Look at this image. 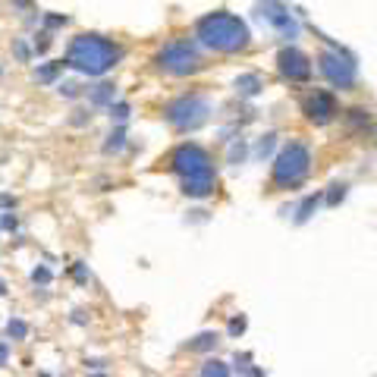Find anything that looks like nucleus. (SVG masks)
I'll return each mask as SVG.
<instances>
[{"instance_id": "f257e3e1", "label": "nucleus", "mask_w": 377, "mask_h": 377, "mask_svg": "<svg viewBox=\"0 0 377 377\" xmlns=\"http://www.w3.org/2000/svg\"><path fill=\"white\" fill-rule=\"evenodd\" d=\"M173 170H177L179 183H183V192L188 198H207L214 192V183H217V173H214V160L205 148L198 145H179L173 151Z\"/></svg>"}, {"instance_id": "f03ea898", "label": "nucleus", "mask_w": 377, "mask_h": 377, "mask_svg": "<svg viewBox=\"0 0 377 377\" xmlns=\"http://www.w3.org/2000/svg\"><path fill=\"white\" fill-rule=\"evenodd\" d=\"M195 35L205 47L220 53H236L248 47V25L233 13H207L195 23Z\"/></svg>"}, {"instance_id": "7ed1b4c3", "label": "nucleus", "mask_w": 377, "mask_h": 377, "mask_svg": "<svg viewBox=\"0 0 377 377\" xmlns=\"http://www.w3.org/2000/svg\"><path fill=\"white\" fill-rule=\"evenodd\" d=\"M123 57L113 41H107L104 35H76L66 51V66L85 72V76H104L107 70L117 66V60Z\"/></svg>"}, {"instance_id": "20e7f679", "label": "nucleus", "mask_w": 377, "mask_h": 377, "mask_svg": "<svg viewBox=\"0 0 377 377\" xmlns=\"http://www.w3.org/2000/svg\"><path fill=\"white\" fill-rule=\"evenodd\" d=\"M312 170V151L302 141H289L286 148L274 160V186L277 188H293Z\"/></svg>"}, {"instance_id": "39448f33", "label": "nucleus", "mask_w": 377, "mask_h": 377, "mask_svg": "<svg viewBox=\"0 0 377 377\" xmlns=\"http://www.w3.org/2000/svg\"><path fill=\"white\" fill-rule=\"evenodd\" d=\"M207 113H211V104H207L205 98H198V94H183V98L170 101L164 110L167 123L173 126V129H198L201 123L207 120Z\"/></svg>"}, {"instance_id": "423d86ee", "label": "nucleus", "mask_w": 377, "mask_h": 377, "mask_svg": "<svg viewBox=\"0 0 377 377\" xmlns=\"http://www.w3.org/2000/svg\"><path fill=\"white\" fill-rule=\"evenodd\" d=\"M158 66L173 76H188L201 66V57H198V47L192 41H170L164 51L158 53Z\"/></svg>"}, {"instance_id": "0eeeda50", "label": "nucleus", "mask_w": 377, "mask_h": 377, "mask_svg": "<svg viewBox=\"0 0 377 377\" xmlns=\"http://www.w3.org/2000/svg\"><path fill=\"white\" fill-rule=\"evenodd\" d=\"M321 72L340 89H349L355 82V63L352 57H346L343 51H327L321 53Z\"/></svg>"}, {"instance_id": "6e6552de", "label": "nucleus", "mask_w": 377, "mask_h": 377, "mask_svg": "<svg viewBox=\"0 0 377 377\" xmlns=\"http://www.w3.org/2000/svg\"><path fill=\"white\" fill-rule=\"evenodd\" d=\"M277 66L289 82H308V79H312V63H308V57L302 51H295V47H283L277 57Z\"/></svg>"}, {"instance_id": "1a4fd4ad", "label": "nucleus", "mask_w": 377, "mask_h": 377, "mask_svg": "<svg viewBox=\"0 0 377 377\" xmlns=\"http://www.w3.org/2000/svg\"><path fill=\"white\" fill-rule=\"evenodd\" d=\"M333 113H336V98L330 91H314L312 98L305 101V117L312 120V123L324 126L333 120Z\"/></svg>"}, {"instance_id": "9d476101", "label": "nucleus", "mask_w": 377, "mask_h": 377, "mask_svg": "<svg viewBox=\"0 0 377 377\" xmlns=\"http://www.w3.org/2000/svg\"><path fill=\"white\" fill-rule=\"evenodd\" d=\"M261 19H267L271 25H277L283 35H289V38L295 35V23L289 19V13L283 10L277 0H264V4H261Z\"/></svg>"}, {"instance_id": "9b49d317", "label": "nucleus", "mask_w": 377, "mask_h": 377, "mask_svg": "<svg viewBox=\"0 0 377 377\" xmlns=\"http://www.w3.org/2000/svg\"><path fill=\"white\" fill-rule=\"evenodd\" d=\"M89 101L94 107H113V101H117V89H113L110 82H98L94 89H89Z\"/></svg>"}, {"instance_id": "f8f14e48", "label": "nucleus", "mask_w": 377, "mask_h": 377, "mask_svg": "<svg viewBox=\"0 0 377 377\" xmlns=\"http://www.w3.org/2000/svg\"><path fill=\"white\" fill-rule=\"evenodd\" d=\"M220 336L214 333V330H205V333H198L192 343H188V352H211V349H217Z\"/></svg>"}, {"instance_id": "ddd939ff", "label": "nucleus", "mask_w": 377, "mask_h": 377, "mask_svg": "<svg viewBox=\"0 0 377 377\" xmlns=\"http://www.w3.org/2000/svg\"><path fill=\"white\" fill-rule=\"evenodd\" d=\"M201 377H230V365L220 359H205V365H201Z\"/></svg>"}, {"instance_id": "4468645a", "label": "nucleus", "mask_w": 377, "mask_h": 377, "mask_svg": "<svg viewBox=\"0 0 377 377\" xmlns=\"http://www.w3.org/2000/svg\"><path fill=\"white\" fill-rule=\"evenodd\" d=\"M63 60H57V63H44L35 70V82H53V79L60 76V70H63Z\"/></svg>"}, {"instance_id": "2eb2a0df", "label": "nucleus", "mask_w": 377, "mask_h": 377, "mask_svg": "<svg viewBox=\"0 0 377 377\" xmlns=\"http://www.w3.org/2000/svg\"><path fill=\"white\" fill-rule=\"evenodd\" d=\"M6 336H13V340H25V336H29V324H25L23 318H10L6 321Z\"/></svg>"}, {"instance_id": "dca6fc26", "label": "nucleus", "mask_w": 377, "mask_h": 377, "mask_svg": "<svg viewBox=\"0 0 377 377\" xmlns=\"http://www.w3.org/2000/svg\"><path fill=\"white\" fill-rule=\"evenodd\" d=\"M126 145V132H123V126H117V129L107 136V141H104V151L107 154H113V151H120V148Z\"/></svg>"}, {"instance_id": "f3484780", "label": "nucleus", "mask_w": 377, "mask_h": 377, "mask_svg": "<svg viewBox=\"0 0 377 377\" xmlns=\"http://www.w3.org/2000/svg\"><path fill=\"white\" fill-rule=\"evenodd\" d=\"M236 89H239L242 94H258L261 79L258 76H239V79H236Z\"/></svg>"}, {"instance_id": "a211bd4d", "label": "nucleus", "mask_w": 377, "mask_h": 377, "mask_svg": "<svg viewBox=\"0 0 377 377\" xmlns=\"http://www.w3.org/2000/svg\"><path fill=\"white\" fill-rule=\"evenodd\" d=\"M129 113H132V110H129V104H126V101H117V104L110 107V120H117L120 126L129 120Z\"/></svg>"}, {"instance_id": "6ab92c4d", "label": "nucleus", "mask_w": 377, "mask_h": 377, "mask_svg": "<svg viewBox=\"0 0 377 377\" xmlns=\"http://www.w3.org/2000/svg\"><path fill=\"white\" fill-rule=\"evenodd\" d=\"M314 205H318V195H312V198H305V201H302V205H299V214H295V220H299V224H305V220L312 217Z\"/></svg>"}, {"instance_id": "aec40b11", "label": "nucleus", "mask_w": 377, "mask_h": 377, "mask_svg": "<svg viewBox=\"0 0 377 377\" xmlns=\"http://www.w3.org/2000/svg\"><path fill=\"white\" fill-rule=\"evenodd\" d=\"M51 277H53L51 267H44V264L32 271V283H35V286H47V283H51Z\"/></svg>"}, {"instance_id": "412c9836", "label": "nucleus", "mask_w": 377, "mask_h": 377, "mask_svg": "<svg viewBox=\"0 0 377 377\" xmlns=\"http://www.w3.org/2000/svg\"><path fill=\"white\" fill-rule=\"evenodd\" d=\"M242 330H245V318L239 314V318H233V321H230V333H233V336H239Z\"/></svg>"}, {"instance_id": "4be33fe9", "label": "nucleus", "mask_w": 377, "mask_h": 377, "mask_svg": "<svg viewBox=\"0 0 377 377\" xmlns=\"http://www.w3.org/2000/svg\"><path fill=\"white\" fill-rule=\"evenodd\" d=\"M60 94H66V98H76V94H79V85H76V82H63V85H60Z\"/></svg>"}, {"instance_id": "5701e85b", "label": "nucleus", "mask_w": 377, "mask_h": 377, "mask_svg": "<svg viewBox=\"0 0 377 377\" xmlns=\"http://www.w3.org/2000/svg\"><path fill=\"white\" fill-rule=\"evenodd\" d=\"M330 188H333V192L327 195V201H330V205H336V201L343 198V188H346V186H330Z\"/></svg>"}, {"instance_id": "b1692460", "label": "nucleus", "mask_w": 377, "mask_h": 377, "mask_svg": "<svg viewBox=\"0 0 377 377\" xmlns=\"http://www.w3.org/2000/svg\"><path fill=\"white\" fill-rule=\"evenodd\" d=\"M44 23L51 25V29L53 25H66V16H44Z\"/></svg>"}, {"instance_id": "393cba45", "label": "nucleus", "mask_w": 377, "mask_h": 377, "mask_svg": "<svg viewBox=\"0 0 377 377\" xmlns=\"http://www.w3.org/2000/svg\"><path fill=\"white\" fill-rule=\"evenodd\" d=\"M6 362H10V346L0 343V365H6Z\"/></svg>"}, {"instance_id": "a878e982", "label": "nucleus", "mask_w": 377, "mask_h": 377, "mask_svg": "<svg viewBox=\"0 0 377 377\" xmlns=\"http://www.w3.org/2000/svg\"><path fill=\"white\" fill-rule=\"evenodd\" d=\"M16 57H19V60H25V57H29V47H25L23 41H16Z\"/></svg>"}, {"instance_id": "bb28decb", "label": "nucleus", "mask_w": 377, "mask_h": 377, "mask_svg": "<svg viewBox=\"0 0 377 377\" xmlns=\"http://www.w3.org/2000/svg\"><path fill=\"white\" fill-rule=\"evenodd\" d=\"M242 377H267V374H264V371H261V368H255V365H252V368H248V371H245V374H242Z\"/></svg>"}, {"instance_id": "cd10ccee", "label": "nucleus", "mask_w": 377, "mask_h": 377, "mask_svg": "<svg viewBox=\"0 0 377 377\" xmlns=\"http://www.w3.org/2000/svg\"><path fill=\"white\" fill-rule=\"evenodd\" d=\"M0 224H4V226H6V230H16V217H10V214H6V217H4V220H0Z\"/></svg>"}, {"instance_id": "c85d7f7f", "label": "nucleus", "mask_w": 377, "mask_h": 377, "mask_svg": "<svg viewBox=\"0 0 377 377\" xmlns=\"http://www.w3.org/2000/svg\"><path fill=\"white\" fill-rule=\"evenodd\" d=\"M85 120H89V117H85V110H76V117H72V123H76V126H82Z\"/></svg>"}, {"instance_id": "c756f323", "label": "nucleus", "mask_w": 377, "mask_h": 377, "mask_svg": "<svg viewBox=\"0 0 377 377\" xmlns=\"http://www.w3.org/2000/svg\"><path fill=\"white\" fill-rule=\"evenodd\" d=\"M72 324H85V312H72Z\"/></svg>"}, {"instance_id": "7c9ffc66", "label": "nucleus", "mask_w": 377, "mask_h": 377, "mask_svg": "<svg viewBox=\"0 0 377 377\" xmlns=\"http://www.w3.org/2000/svg\"><path fill=\"white\" fill-rule=\"evenodd\" d=\"M76 280H85V264H82V261L76 264Z\"/></svg>"}, {"instance_id": "2f4dec72", "label": "nucleus", "mask_w": 377, "mask_h": 377, "mask_svg": "<svg viewBox=\"0 0 377 377\" xmlns=\"http://www.w3.org/2000/svg\"><path fill=\"white\" fill-rule=\"evenodd\" d=\"M89 377H110V374H101V371H91Z\"/></svg>"}, {"instance_id": "473e14b6", "label": "nucleus", "mask_w": 377, "mask_h": 377, "mask_svg": "<svg viewBox=\"0 0 377 377\" xmlns=\"http://www.w3.org/2000/svg\"><path fill=\"white\" fill-rule=\"evenodd\" d=\"M4 293H6V283H4V280H0V295H4Z\"/></svg>"}, {"instance_id": "72a5a7b5", "label": "nucleus", "mask_w": 377, "mask_h": 377, "mask_svg": "<svg viewBox=\"0 0 377 377\" xmlns=\"http://www.w3.org/2000/svg\"><path fill=\"white\" fill-rule=\"evenodd\" d=\"M35 377H53V374H47V371H41V374H35Z\"/></svg>"}]
</instances>
